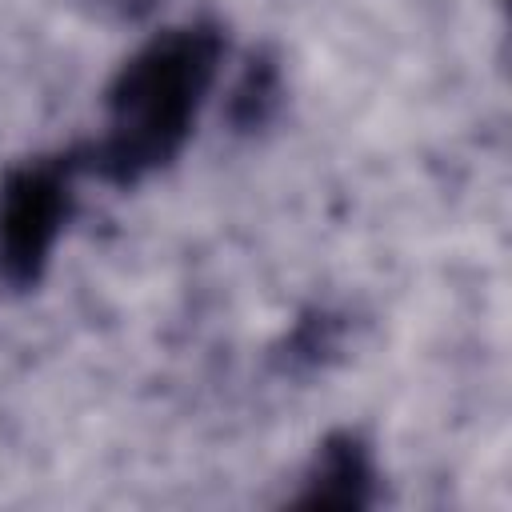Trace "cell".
Returning <instances> with one entry per match:
<instances>
[{
  "instance_id": "obj_3",
  "label": "cell",
  "mask_w": 512,
  "mask_h": 512,
  "mask_svg": "<svg viewBox=\"0 0 512 512\" xmlns=\"http://www.w3.org/2000/svg\"><path fill=\"white\" fill-rule=\"evenodd\" d=\"M372 484H376V472H372V460H368V448L356 440V436H332L308 480H304V492H300V504H312V508H360L372 500Z\"/></svg>"
},
{
  "instance_id": "obj_2",
  "label": "cell",
  "mask_w": 512,
  "mask_h": 512,
  "mask_svg": "<svg viewBox=\"0 0 512 512\" xmlns=\"http://www.w3.org/2000/svg\"><path fill=\"white\" fill-rule=\"evenodd\" d=\"M72 204V164L40 160L0 188V272L12 284L40 276Z\"/></svg>"
},
{
  "instance_id": "obj_1",
  "label": "cell",
  "mask_w": 512,
  "mask_h": 512,
  "mask_svg": "<svg viewBox=\"0 0 512 512\" xmlns=\"http://www.w3.org/2000/svg\"><path fill=\"white\" fill-rule=\"evenodd\" d=\"M216 60L220 36L212 28H176L140 48L108 92V136L96 144L92 168L132 184L168 164L196 120Z\"/></svg>"
},
{
  "instance_id": "obj_4",
  "label": "cell",
  "mask_w": 512,
  "mask_h": 512,
  "mask_svg": "<svg viewBox=\"0 0 512 512\" xmlns=\"http://www.w3.org/2000/svg\"><path fill=\"white\" fill-rule=\"evenodd\" d=\"M272 96H276V72H272L268 64L248 68L244 84L236 88L232 116L244 120V124H256V120H264V104H272Z\"/></svg>"
}]
</instances>
